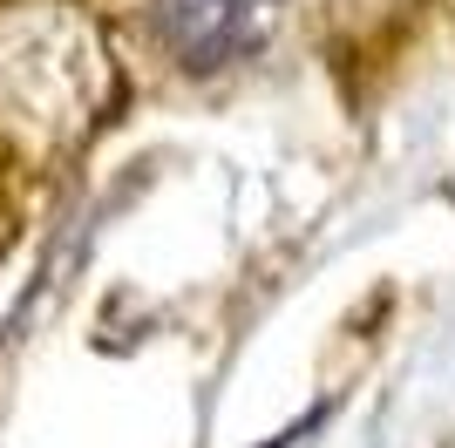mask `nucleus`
Listing matches in <instances>:
<instances>
[{"instance_id": "1", "label": "nucleus", "mask_w": 455, "mask_h": 448, "mask_svg": "<svg viewBox=\"0 0 455 448\" xmlns=\"http://www.w3.org/2000/svg\"><path fill=\"white\" fill-rule=\"evenodd\" d=\"M116 68L89 20L61 0H20L0 14V123L35 143H68L109 109Z\"/></svg>"}, {"instance_id": "2", "label": "nucleus", "mask_w": 455, "mask_h": 448, "mask_svg": "<svg viewBox=\"0 0 455 448\" xmlns=\"http://www.w3.org/2000/svg\"><path fill=\"white\" fill-rule=\"evenodd\" d=\"M285 0H150V28L164 55L190 75H218L251 61L272 41Z\"/></svg>"}, {"instance_id": "3", "label": "nucleus", "mask_w": 455, "mask_h": 448, "mask_svg": "<svg viewBox=\"0 0 455 448\" xmlns=\"http://www.w3.org/2000/svg\"><path fill=\"white\" fill-rule=\"evenodd\" d=\"M0 238H7V218H0Z\"/></svg>"}]
</instances>
